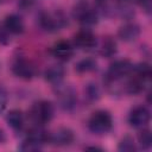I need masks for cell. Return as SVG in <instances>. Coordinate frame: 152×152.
Returning a JSON list of instances; mask_svg holds the SVG:
<instances>
[{
  "label": "cell",
  "instance_id": "2e32d148",
  "mask_svg": "<svg viewBox=\"0 0 152 152\" xmlns=\"http://www.w3.org/2000/svg\"><path fill=\"white\" fill-rule=\"evenodd\" d=\"M6 121L13 131H20L24 126V115L19 109H12L6 115Z\"/></svg>",
  "mask_w": 152,
  "mask_h": 152
},
{
  "label": "cell",
  "instance_id": "8fae6325",
  "mask_svg": "<svg viewBox=\"0 0 152 152\" xmlns=\"http://www.w3.org/2000/svg\"><path fill=\"white\" fill-rule=\"evenodd\" d=\"M74 44L78 49L90 50L94 46H96V38L90 30L83 28L74 36Z\"/></svg>",
  "mask_w": 152,
  "mask_h": 152
},
{
  "label": "cell",
  "instance_id": "e0dca14e",
  "mask_svg": "<svg viewBox=\"0 0 152 152\" xmlns=\"http://www.w3.org/2000/svg\"><path fill=\"white\" fill-rule=\"evenodd\" d=\"M99 52L101 56L109 58L113 55H115L116 52V43L113 38L110 37H103V39L100 43V48H99Z\"/></svg>",
  "mask_w": 152,
  "mask_h": 152
},
{
  "label": "cell",
  "instance_id": "d6986e66",
  "mask_svg": "<svg viewBox=\"0 0 152 152\" xmlns=\"http://www.w3.org/2000/svg\"><path fill=\"white\" fill-rule=\"evenodd\" d=\"M134 75L137 77H139L140 80L145 81V82H148L150 78H151V66L147 64V63H139L137 64L135 66H133V70Z\"/></svg>",
  "mask_w": 152,
  "mask_h": 152
},
{
  "label": "cell",
  "instance_id": "44dd1931",
  "mask_svg": "<svg viewBox=\"0 0 152 152\" xmlns=\"http://www.w3.org/2000/svg\"><path fill=\"white\" fill-rule=\"evenodd\" d=\"M138 140H139V145L142 150H148L152 145V135H151V132L148 129H144L142 132L139 133V137H138Z\"/></svg>",
  "mask_w": 152,
  "mask_h": 152
},
{
  "label": "cell",
  "instance_id": "5bb4252c",
  "mask_svg": "<svg viewBox=\"0 0 152 152\" xmlns=\"http://www.w3.org/2000/svg\"><path fill=\"white\" fill-rule=\"evenodd\" d=\"M64 75H65V69L61 64H52L45 70L44 78L46 82H49L55 87L63 82Z\"/></svg>",
  "mask_w": 152,
  "mask_h": 152
},
{
  "label": "cell",
  "instance_id": "30bf717a",
  "mask_svg": "<svg viewBox=\"0 0 152 152\" xmlns=\"http://www.w3.org/2000/svg\"><path fill=\"white\" fill-rule=\"evenodd\" d=\"M49 141L53 146H66L74 141V132L68 127H59L49 137Z\"/></svg>",
  "mask_w": 152,
  "mask_h": 152
},
{
  "label": "cell",
  "instance_id": "9c48e42d",
  "mask_svg": "<svg viewBox=\"0 0 152 152\" xmlns=\"http://www.w3.org/2000/svg\"><path fill=\"white\" fill-rule=\"evenodd\" d=\"M150 116V110L146 107L137 106L131 110L128 115V122L134 128H141L148 124Z\"/></svg>",
  "mask_w": 152,
  "mask_h": 152
},
{
  "label": "cell",
  "instance_id": "4fadbf2b",
  "mask_svg": "<svg viewBox=\"0 0 152 152\" xmlns=\"http://www.w3.org/2000/svg\"><path fill=\"white\" fill-rule=\"evenodd\" d=\"M118 36L122 42H134L140 36V26L135 23H126L119 28Z\"/></svg>",
  "mask_w": 152,
  "mask_h": 152
},
{
  "label": "cell",
  "instance_id": "8992f818",
  "mask_svg": "<svg viewBox=\"0 0 152 152\" xmlns=\"http://www.w3.org/2000/svg\"><path fill=\"white\" fill-rule=\"evenodd\" d=\"M48 140H49L48 133L42 128V126H36L28 132L20 148L23 151H38L43 147V145Z\"/></svg>",
  "mask_w": 152,
  "mask_h": 152
},
{
  "label": "cell",
  "instance_id": "7402d4cb",
  "mask_svg": "<svg viewBox=\"0 0 152 152\" xmlns=\"http://www.w3.org/2000/svg\"><path fill=\"white\" fill-rule=\"evenodd\" d=\"M118 148H119V151H122V152H132V151H134V150H135V146H134V140H133V138L129 137V135L125 137V138L120 141Z\"/></svg>",
  "mask_w": 152,
  "mask_h": 152
},
{
  "label": "cell",
  "instance_id": "52a82bcc",
  "mask_svg": "<svg viewBox=\"0 0 152 152\" xmlns=\"http://www.w3.org/2000/svg\"><path fill=\"white\" fill-rule=\"evenodd\" d=\"M133 70V64L128 59H118L113 62L106 74V83L119 82L125 76L129 75Z\"/></svg>",
  "mask_w": 152,
  "mask_h": 152
},
{
  "label": "cell",
  "instance_id": "603a6c76",
  "mask_svg": "<svg viewBox=\"0 0 152 152\" xmlns=\"http://www.w3.org/2000/svg\"><path fill=\"white\" fill-rule=\"evenodd\" d=\"M7 100H8L7 91H6V89L0 84V114L2 113V110L5 109V107H6V104H7Z\"/></svg>",
  "mask_w": 152,
  "mask_h": 152
},
{
  "label": "cell",
  "instance_id": "3957f363",
  "mask_svg": "<svg viewBox=\"0 0 152 152\" xmlns=\"http://www.w3.org/2000/svg\"><path fill=\"white\" fill-rule=\"evenodd\" d=\"M68 24L66 17L61 11L44 12L39 15V25L48 32H56L62 30Z\"/></svg>",
  "mask_w": 152,
  "mask_h": 152
},
{
  "label": "cell",
  "instance_id": "ba28073f",
  "mask_svg": "<svg viewBox=\"0 0 152 152\" xmlns=\"http://www.w3.org/2000/svg\"><path fill=\"white\" fill-rule=\"evenodd\" d=\"M12 71L15 76L23 80H31L36 74V68L30 61L20 57L12 63Z\"/></svg>",
  "mask_w": 152,
  "mask_h": 152
},
{
  "label": "cell",
  "instance_id": "5b68a950",
  "mask_svg": "<svg viewBox=\"0 0 152 152\" xmlns=\"http://www.w3.org/2000/svg\"><path fill=\"white\" fill-rule=\"evenodd\" d=\"M55 94H56V100L58 106L63 110H72L74 107L76 106V91L71 86L59 83L55 86Z\"/></svg>",
  "mask_w": 152,
  "mask_h": 152
},
{
  "label": "cell",
  "instance_id": "6da1fadb",
  "mask_svg": "<svg viewBox=\"0 0 152 152\" xmlns=\"http://www.w3.org/2000/svg\"><path fill=\"white\" fill-rule=\"evenodd\" d=\"M55 107L50 101H39L36 102L30 109V119L36 126H43L48 124L53 118Z\"/></svg>",
  "mask_w": 152,
  "mask_h": 152
},
{
  "label": "cell",
  "instance_id": "ac0fdd59",
  "mask_svg": "<svg viewBox=\"0 0 152 152\" xmlns=\"http://www.w3.org/2000/svg\"><path fill=\"white\" fill-rule=\"evenodd\" d=\"M96 68H97V63L94 58H83V59L78 61L75 65V70L78 74L91 72V71L96 70Z\"/></svg>",
  "mask_w": 152,
  "mask_h": 152
},
{
  "label": "cell",
  "instance_id": "cb8c5ba5",
  "mask_svg": "<svg viewBox=\"0 0 152 152\" xmlns=\"http://www.w3.org/2000/svg\"><path fill=\"white\" fill-rule=\"evenodd\" d=\"M139 6L142 8V11L147 14L151 13V10H152V0H137Z\"/></svg>",
  "mask_w": 152,
  "mask_h": 152
},
{
  "label": "cell",
  "instance_id": "9a60e30c",
  "mask_svg": "<svg viewBox=\"0 0 152 152\" xmlns=\"http://www.w3.org/2000/svg\"><path fill=\"white\" fill-rule=\"evenodd\" d=\"M4 25H5L6 31H8V32H11L13 34H20V33L24 32V28H25L23 19L17 14L7 15L6 19H5Z\"/></svg>",
  "mask_w": 152,
  "mask_h": 152
},
{
  "label": "cell",
  "instance_id": "484cf974",
  "mask_svg": "<svg viewBox=\"0 0 152 152\" xmlns=\"http://www.w3.org/2000/svg\"><path fill=\"white\" fill-rule=\"evenodd\" d=\"M5 140H6V135H5V133H4V131L0 128V144H2V142H5Z\"/></svg>",
  "mask_w": 152,
  "mask_h": 152
},
{
  "label": "cell",
  "instance_id": "7c38bea8",
  "mask_svg": "<svg viewBox=\"0 0 152 152\" xmlns=\"http://www.w3.org/2000/svg\"><path fill=\"white\" fill-rule=\"evenodd\" d=\"M51 53L59 61H68L74 55V46L68 40H58L52 45Z\"/></svg>",
  "mask_w": 152,
  "mask_h": 152
},
{
  "label": "cell",
  "instance_id": "ffe728a7",
  "mask_svg": "<svg viewBox=\"0 0 152 152\" xmlns=\"http://www.w3.org/2000/svg\"><path fill=\"white\" fill-rule=\"evenodd\" d=\"M84 96L89 102H96L101 96V91H100L99 86L95 83L87 84L84 88Z\"/></svg>",
  "mask_w": 152,
  "mask_h": 152
},
{
  "label": "cell",
  "instance_id": "d4e9b609",
  "mask_svg": "<svg viewBox=\"0 0 152 152\" xmlns=\"http://www.w3.org/2000/svg\"><path fill=\"white\" fill-rule=\"evenodd\" d=\"M7 42V36H6V33H5V31L1 28V26H0V44H2V43H6Z\"/></svg>",
  "mask_w": 152,
  "mask_h": 152
},
{
  "label": "cell",
  "instance_id": "7a4b0ae2",
  "mask_svg": "<svg viewBox=\"0 0 152 152\" xmlns=\"http://www.w3.org/2000/svg\"><path fill=\"white\" fill-rule=\"evenodd\" d=\"M72 17L86 26H91L99 20V12L95 7L86 1H81L76 4L72 8Z\"/></svg>",
  "mask_w": 152,
  "mask_h": 152
},
{
  "label": "cell",
  "instance_id": "277c9868",
  "mask_svg": "<svg viewBox=\"0 0 152 152\" xmlns=\"http://www.w3.org/2000/svg\"><path fill=\"white\" fill-rule=\"evenodd\" d=\"M113 120L107 110H96L88 120L89 129L95 134H104L112 129Z\"/></svg>",
  "mask_w": 152,
  "mask_h": 152
}]
</instances>
